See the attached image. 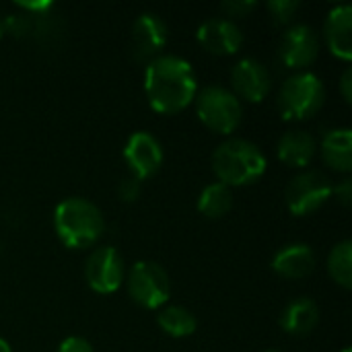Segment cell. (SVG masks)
I'll return each mask as SVG.
<instances>
[{
    "instance_id": "obj_25",
    "label": "cell",
    "mask_w": 352,
    "mask_h": 352,
    "mask_svg": "<svg viewBox=\"0 0 352 352\" xmlns=\"http://www.w3.org/2000/svg\"><path fill=\"white\" fill-rule=\"evenodd\" d=\"M58 352H95L91 342L85 340L82 336H68L60 342Z\"/></svg>"
},
{
    "instance_id": "obj_29",
    "label": "cell",
    "mask_w": 352,
    "mask_h": 352,
    "mask_svg": "<svg viewBox=\"0 0 352 352\" xmlns=\"http://www.w3.org/2000/svg\"><path fill=\"white\" fill-rule=\"evenodd\" d=\"M2 35H4V21L0 19V39H2Z\"/></svg>"
},
{
    "instance_id": "obj_3",
    "label": "cell",
    "mask_w": 352,
    "mask_h": 352,
    "mask_svg": "<svg viewBox=\"0 0 352 352\" xmlns=\"http://www.w3.org/2000/svg\"><path fill=\"white\" fill-rule=\"evenodd\" d=\"M54 229L58 239L70 250H85L95 245L103 231L105 221L101 210L85 198H64L54 210Z\"/></svg>"
},
{
    "instance_id": "obj_1",
    "label": "cell",
    "mask_w": 352,
    "mask_h": 352,
    "mask_svg": "<svg viewBox=\"0 0 352 352\" xmlns=\"http://www.w3.org/2000/svg\"><path fill=\"white\" fill-rule=\"evenodd\" d=\"M144 93L148 105L159 113L184 111L198 93V80L192 64L173 54H161L144 70Z\"/></svg>"
},
{
    "instance_id": "obj_4",
    "label": "cell",
    "mask_w": 352,
    "mask_h": 352,
    "mask_svg": "<svg viewBox=\"0 0 352 352\" xmlns=\"http://www.w3.org/2000/svg\"><path fill=\"white\" fill-rule=\"evenodd\" d=\"M326 101V87L314 72H297L285 80L278 93V109L283 120L301 122L316 116Z\"/></svg>"
},
{
    "instance_id": "obj_10",
    "label": "cell",
    "mask_w": 352,
    "mask_h": 352,
    "mask_svg": "<svg viewBox=\"0 0 352 352\" xmlns=\"http://www.w3.org/2000/svg\"><path fill=\"white\" fill-rule=\"evenodd\" d=\"M124 159L130 167L132 177L148 179L163 165V148L161 142L148 132H134L124 146Z\"/></svg>"
},
{
    "instance_id": "obj_30",
    "label": "cell",
    "mask_w": 352,
    "mask_h": 352,
    "mask_svg": "<svg viewBox=\"0 0 352 352\" xmlns=\"http://www.w3.org/2000/svg\"><path fill=\"white\" fill-rule=\"evenodd\" d=\"M264 352H283V351H274V349H272V351H264Z\"/></svg>"
},
{
    "instance_id": "obj_5",
    "label": "cell",
    "mask_w": 352,
    "mask_h": 352,
    "mask_svg": "<svg viewBox=\"0 0 352 352\" xmlns=\"http://www.w3.org/2000/svg\"><path fill=\"white\" fill-rule=\"evenodd\" d=\"M198 120L217 134H231L239 128L243 107L237 95L221 85H208L196 93Z\"/></svg>"
},
{
    "instance_id": "obj_14",
    "label": "cell",
    "mask_w": 352,
    "mask_h": 352,
    "mask_svg": "<svg viewBox=\"0 0 352 352\" xmlns=\"http://www.w3.org/2000/svg\"><path fill=\"white\" fill-rule=\"evenodd\" d=\"M316 268V252L307 243H291L278 250L272 258V270L289 280L305 278Z\"/></svg>"
},
{
    "instance_id": "obj_8",
    "label": "cell",
    "mask_w": 352,
    "mask_h": 352,
    "mask_svg": "<svg viewBox=\"0 0 352 352\" xmlns=\"http://www.w3.org/2000/svg\"><path fill=\"white\" fill-rule=\"evenodd\" d=\"M124 258L116 248H97L91 252L85 264L87 285L99 295L116 293L124 283Z\"/></svg>"
},
{
    "instance_id": "obj_20",
    "label": "cell",
    "mask_w": 352,
    "mask_h": 352,
    "mask_svg": "<svg viewBox=\"0 0 352 352\" xmlns=\"http://www.w3.org/2000/svg\"><path fill=\"white\" fill-rule=\"evenodd\" d=\"M233 208V190L221 182L206 186L198 196V212L208 219H221Z\"/></svg>"
},
{
    "instance_id": "obj_11",
    "label": "cell",
    "mask_w": 352,
    "mask_h": 352,
    "mask_svg": "<svg viewBox=\"0 0 352 352\" xmlns=\"http://www.w3.org/2000/svg\"><path fill=\"white\" fill-rule=\"evenodd\" d=\"M231 82L237 99H245L252 103H260L268 97L272 87L270 70L256 58L239 60L231 70Z\"/></svg>"
},
{
    "instance_id": "obj_18",
    "label": "cell",
    "mask_w": 352,
    "mask_h": 352,
    "mask_svg": "<svg viewBox=\"0 0 352 352\" xmlns=\"http://www.w3.org/2000/svg\"><path fill=\"white\" fill-rule=\"evenodd\" d=\"M322 159L328 167L338 173L352 171V130L336 128L330 130L322 140Z\"/></svg>"
},
{
    "instance_id": "obj_31",
    "label": "cell",
    "mask_w": 352,
    "mask_h": 352,
    "mask_svg": "<svg viewBox=\"0 0 352 352\" xmlns=\"http://www.w3.org/2000/svg\"><path fill=\"white\" fill-rule=\"evenodd\" d=\"M342 352H352V351H351V349H344V351H342Z\"/></svg>"
},
{
    "instance_id": "obj_7",
    "label": "cell",
    "mask_w": 352,
    "mask_h": 352,
    "mask_svg": "<svg viewBox=\"0 0 352 352\" xmlns=\"http://www.w3.org/2000/svg\"><path fill=\"white\" fill-rule=\"evenodd\" d=\"M332 192H334L332 179L322 171L309 169V171L295 175L289 182L285 198H287V206L291 214L309 217L332 198Z\"/></svg>"
},
{
    "instance_id": "obj_9",
    "label": "cell",
    "mask_w": 352,
    "mask_h": 352,
    "mask_svg": "<svg viewBox=\"0 0 352 352\" xmlns=\"http://www.w3.org/2000/svg\"><path fill=\"white\" fill-rule=\"evenodd\" d=\"M320 54V39L316 31L309 25H295L287 29V33L280 39L278 45V58L280 62L291 68L303 72L307 66L316 62Z\"/></svg>"
},
{
    "instance_id": "obj_15",
    "label": "cell",
    "mask_w": 352,
    "mask_h": 352,
    "mask_svg": "<svg viewBox=\"0 0 352 352\" xmlns=\"http://www.w3.org/2000/svg\"><path fill=\"white\" fill-rule=\"evenodd\" d=\"M324 37L330 52L340 60L352 58V8L349 4L334 6L324 25Z\"/></svg>"
},
{
    "instance_id": "obj_16",
    "label": "cell",
    "mask_w": 352,
    "mask_h": 352,
    "mask_svg": "<svg viewBox=\"0 0 352 352\" xmlns=\"http://www.w3.org/2000/svg\"><path fill=\"white\" fill-rule=\"evenodd\" d=\"M320 322V307L309 297L293 299L280 316V328L291 336H307Z\"/></svg>"
},
{
    "instance_id": "obj_28",
    "label": "cell",
    "mask_w": 352,
    "mask_h": 352,
    "mask_svg": "<svg viewBox=\"0 0 352 352\" xmlns=\"http://www.w3.org/2000/svg\"><path fill=\"white\" fill-rule=\"evenodd\" d=\"M0 352H12L10 351V344L4 338H0Z\"/></svg>"
},
{
    "instance_id": "obj_23",
    "label": "cell",
    "mask_w": 352,
    "mask_h": 352,
    "mask_svg": "<svg viewBox=\"0 0 352 352\" xmlns=\"http://www.w3.org/2000/svg\"><path fill=\"white\" fill-rule=\"evenodd\" d=\"M140 192H142V188H140V179H136V177H128V179H124V182H120V186H118V198L122 200V202H136L138 200V196H140Z\"/></svg>"
},
{
    "instance_id": "obj_2",
    "label": "cell",
    "mask_w": 352,
    "mask_h": 352,
    "mask_svg": "<svg viewBox=\"0 0 352 352\" xmlns=\"http://www.w3.org/2000/svg\"><path fill=\"white\" fill-rule=\"evenodd\" d=\"M266 165L262 148L245 138H229L212 153V171L231 190L256 184L266 173Z\"/></svg>"
},
{
    "instance_id": "obj_27",
    "label": "cell",
    "mask_w": 352,
    "mask_h": 352,
    "mask_svg": "<svg viewBox=\"0 0 352 352\" xmlns=\"http://www.w3.org/2000/svg\"><path fill=\"white\" fill-rule=\"evenodd\" d=\"M340 91H342V97H344V101H346V103H351L352 101V70L351 68H346V70H344V74H342V78H340Z\"/></svg>"
},
{
    "instance_id": "obj_22",
    "label": "cell",
    "mask_w": 352,
    "mask_h": 352,
    "mask_svg": "<svg viewBox=\"0 0 352 352\" xmlns=\"http://www.w3.org/2000/svg\"><path fill=\"white\" fill-rule=\"evenodd\" d=\"M266 8L270 10L274 23L287 25L295 16V12L299 10V2L297 0H270L266 4Z\"/></svg>"
},
{
    "instance_id": "obj_21",
    "label": "cell",
    "mask_w": 352,
    "mask_h": 352,
    "mask_svg": "<svg viewBox=\"0 0 352 352\" xmlns=\"http://www.w3.org/2000/svg\"><path fill=\"white\" fill-rule=\"evenodd\" d=\"M328 274L332 276V280L342 287V289H351L352 287V241L344 239L340 243H336L328 256Z\"/></svg>"
},
{
    "instance_id": "obj_17",
    "label": "cell",
    "mask_w": 352,
    "mask_h": 352,
    "mask_svg": "<svg viewBox=\"0 0 352 352\" xmlns=\"http://www.w3.org/2000/svg\"><path fill=\"white\" fill-rule=\"evenodd\" d=\"M318 144L309 132L303 130H289L280 136L276 155L283 163L291 167H307L316 157Z\"/></svg>"
},
{
    "instance_id": "obj_26",
    "label": "cell",
    "mask_w": 352,
    "mask_h": 352,
    "mask_svg": "<svg viewBox=\"0 0 352 352\" xmlns=\"http://www.w3.org/2000/svg\"><path fill=\"white\" fill-rule=\"evenodd\" d=\"M332 196H336V198H338V202H340L342 206H351V200H352V182L351 179H342L338 186H334V192H332Z\"/></svg>"
},
{
    "instance_id": "obj_6",
    "label": "cell",
    "mask_w": 352,
    "mask_h": 352,
    "mask_svg": "<svg viewBox=\"0 0 352 352\" xmlns=\"http://www.w3.org/2000/svg\"><path fill=\"white\" fill-rule=\"evenodd\" d=\"M130 299L142 309H161L171 295L167 272L155 262H136L126 278Z\"/></svg>"
},
{
    "instance_id": "obj_13",
    "label": "cell",
    "mask_w": 352,
    "mask_h": 352,
    "mask_svg": "<svg viewBox=\"0 0 352 352\" xmlns=\"http://www.w3.org/2000/svg\"><path fill=\"white\" fill-rule=\"evenodd\" d=\"M198 43L214 56H231L243 45V33L231 19H208L196 31Z\"/></svg>"
},
{
    "instance_id": "obj_19",
    "label": "cell",
    "mask_w": 352,
    "mask_h": 352,
    "mask_svg": "<svg viewBox=\"0 0 352 352\" xmlns=\"http://www.w3.org/2000/svg\"><path fill=\"white\" fill-rule=\"evenodd\" d=\"M159 328L171 338H186L196 332V318L182 305H163L157 314Z\"/></svg>"
},
{
    "instance_id": "obj_24",
    "label": "cell",
    "mask_w": 352,
    "mask_h": 352,
    "mask_svg": "<svg viewBox=\"0 0 352 352\" xmlns=\"http://www.w3.org/2000/svg\"><path fill=\"white\" fill-rule=\"evenodd\" d=\"M256 6H258L256 0H229V2H223L221 4V10L227 12L229 16H245Z\"/></svg>"
},
{
    "instance_id": "obj_12",
    "label": "cell",
    "mask_w": 352,
    "mask_h": 352,
    "mask_svg": "<svg viewBox=\"0 0 352 352\" xmlns=\"http://www.w3.org/2000/svg\"><path fill=\"white\" fill-rule=\"evenodd\" d=\"M169 41L167 25L153 12H142L132 25V50L136 60H155Z\"/></svg>"
}]
</instances>
